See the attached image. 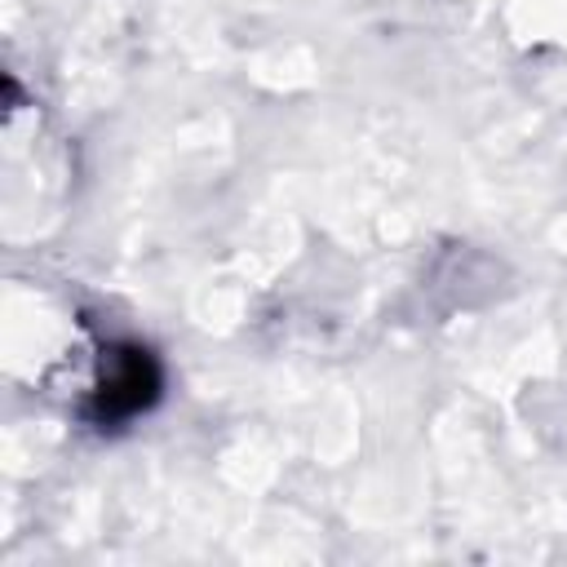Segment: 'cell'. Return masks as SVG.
<instances>
[{"mask_svg":"<svg viewBox=\"0 0 567 567\" xmlns=\"http://www.w3.org/2000/svg\"><path fill=\"white\" fill-rule=\"evenodd\" d=\"M164 394V368L142 341H106L97 354V381L84 399V421L93 430H120L146 416Z\"/></svg>","mask_w":567,"mask_h":567,"instance_id":"6da1fadb","label":"cell"}]
</instances>
